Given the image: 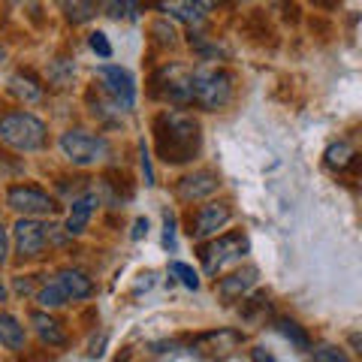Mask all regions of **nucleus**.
Returning a JSON list of instances; mask_svg holds the SVG:
<instances>
[{"mask_svg": "<svg viewBox=\"0 0 362 362\" xmlns=\"http://www.w3.org/2000/svg\"><path fill=\"white\" fill-rule=\"evenodd\" d=\"M37 302L42 305V308H61V305H66V296H64V290L58 287V281H52V284H45L40 293H37Z\"/></svg>", "mask_w": 362, "mask_h": 362, "instance_id": "23", "label": "nucleus"}, {"mask_svg": "<svg viewBox=\"0 0 362 362\" xmlns=\"http://www.w3.org/2000/svg\"><path fill=\"white\" fill-rule=\"evenodd\" d=\"M154 78H163V82H166L160 88H154L163 100H169V103H178V106L190 103V70H185V66H163V70L157 73Z\"/></svg>", "mask_w": 362, "mask_h": 362, "instance_id": "11", "label": "nucleus"}, {"mask_svg": "<svg viewBox=\"0 0 362 362\" xmlns=\"http://www.w3.org/2000/svg\"><path fill=\"white\" fill-rule=\"evenodd\" d=\"M154 145L166 166H178L194 160L202 148V127L199 121L185 109H163L154 118Z\"/></svg>", "mask_w": 362, "mask_h": 362, "instance_id": "1", "label": "nucleus"}, {"mask_svg": "<svg viewBox=\"0 0 362 362\" xmlns=\"http://www.w3.org/2000/svg\"><path fill=\"white\" fill-rule=\"evenodd\" d=\"M151 33L157 37V42H160V45H175V30H173V25H169L166 18L154 21V25H151Z\"/></svg>", "mask_w": 362, "mask_h": 362, "instance_id": "26", "label": "nucleus"}, {"mask_svg": "<svg viewBox=\"0 0 362 362\" xmlns=\"http://www.w3.org/2000/svg\"><path fill=\"white\" fill-rule=\"evenodd\" d=\"M169 275H175L187 290H199V275H197L194 266H187V263H169Z\"/></svg>", "mask_w": 362, "mask_h": 362, "instance_id": "24", "label": "nucleus"}, {"mask_svg": "<svg viewBox=\"0 0 362 362\" xmlns=\"http://www.w3.org/2000/svg\"><path fill=\"white\" fill-rule=\"evenodd\" d=\"M6 206L21 218H40V214L54 211V199L37 185H16L6 190Z\"/></svg>", "mask_w": 362, "mask_h": 362, "instance_id": "7", "label": "nucleus"}, {"mask_svg": "<svg viewBox=\"0 0 362 362\" xmlns=\"http://www.w3.org/2000/svg\"><path fill=\"white\" fill-rule=\"evenodd\" d=\"M13 4H25V0H13Z\"/></svg>", "mask_w": 362, "mask_h": 362, "instance_id": "37", "label": "nucleus"}, {"mask_svg": "<svg viewBox=\"0 0 362 362\" xmlns=\"http://www.w3.org/2000/svg\"><path fill=\"white\" fill-rule=\"evenodd\" d=\"M218 187H221L218 173H211V169H197V173H190L178 181L175 194L185 202H199V199H209L211 194H218Z\"/></svg>", "mask_w": 362, "mask_h": 362, "instance_id": "10", "label": "nucleus"}, {"mask_svg": "<svg viewBox=\"0 0 362 362\" xmlns=\"http://www.w3.org/2000/svg\"><path fill=\"white\" fill-rule=\"evenodd\" d=\"M106 13L112 16V18H121L124 16V0H109V9Z\"/></svg>", "mask_w": 362, "mask_h": 362, "instance_id": "32", "label": "nucleus"}, {"mask_svg": "<svg viewBox=\"0 0 362 362\" xmlns=\"http://www.w3.org/2000/svg\"><path fill=\"white\" fill-rule=\"evenodd\" d=\"M233 218V209L230 202H206L199 206L197 214L190 218V235L194 239H209V235H218V230H223L226 223Z\"/></svg>", "mask_w": 362, "mask_h": 362, "instance_id": "9", "label": "nucleus"}, {"mask_svg": "<svg viewBox=\"0 0 362 362\" xmlns=\"http://www.w3.org/2000/svg\"><path fill=\"white\" fill-rule=\"evenodd\" d=\"M45 139H49V130L30 112H6L0 118V142H6L9 148H16L21 154L45 148Z\"/></svg>", "mask_w": 362, "mask_h": 362, "instance_id": "2", "label": "nucleus"}, {"mask_svg": "<svg viewBox=\"0 0 362 362\" xmlns=\"http://www.w3.org/2000/svg\"><path fill=\"white\" fill-rule=\"evenodd\" d=\"M257 278H259L257 266H242V269H235V272H230V275H223V278L218 281V296L226 299V302L242 299L245 293L257 284Z\"/></svg>", "mask_w": 362, "mask_h": 362, "instance_id": "12", "label": "nucleus"}, {"mask_svg": "<svg viewBox=\"0 0 362 362\" xmlns=\"http://www.w3.org/2000/svg\"><path fill=\"white\" fill-rule=\"evenodd\" d=\"M251 356H254V362H278L266 347H254V350H251Z\"/></svg>", "mask_w": 362, "mask_h": 362, "instance_id": "30", "label": "nucleus"}, {"mask_svg": "<svg viewBox=\"0 0 362 362\" xmlns=\"http://www.w3.org/2000/svg\"><path fill=\"white\" fill-rule=\"evenodd\" d=\"M139 154H142V175H145V185H154V169H151V154H148V148H145V142L139 145Z\"/></svg>", "mask_w": 362, "mask_h": 362, "instance_id": "27", "label": "nucleus"}, {"mask_svg": "<svg viewBox=\"0 0 362 362\" xmlns=\"http://www.w3.org/2000/svg\"><path fill=\"white\" fill-rule=\"evenodd\" d=\"M275 326H278V332L284 335L296 350H311V338H308V332H305L296 320H287V317H281Z\"/></svg>", "mask_w": 362, "mask_h": 362, "instance_id": "20", "label": "nucleus"}, {"mask_svg": "<svg viewBox=\"0 0 362 362\" xmlns=\"http://www.w3.org/2000/svg\"><path fill=\"white\" fill-rule=\"evenodd\" d=\"M16 290L21 293V296H28V293L33 290V284H30V278H25V275H21V278H16Z\"/></svg>", "mask_w": 362, "mask_h": 362, "instance_id": "33", "label": "nucleus"}, {"mask_svg": "<svg viewBox=\"0 0 362 362\" xmlns=\"http://www.w3.org/2000/svg\"><path fill=\"white\" fill-rule=\"evenodd\" d=\"M354 148H350L347 142H335L326 148V166H332V169H344L350 160H354Z\"/></svg>", "mask_w": 362, "mask_h": 362, "instance_id": "21", "label": "nucleus"}, {"mask_svg": "<svg viewBox=\"0 0 362 362\" xmlns=\"http://www.w3.org/2000/svg\"><path fill=\"white\" fill-rule=\"evenodd\" d=\"M308 4L320 6V9H335V6H338V0H308Z\"/></svg>", "mask_w": 362, "mask_h": 362, "instance_id": "34", "label": "nucleus"}, {"mask_svg": "<svg viewBox=\"0 0 362 362\" xmlns=\"http://www.w3.org/2000/svg\"><path fill=\"white\" fill-rule=\"evenodd\" d=\"M154 6L166 18L185 21V25H199L206 18V6H199L197 0H154Z\"/></svg>", "mask_w": 362, "mask_h": 362, "instance_id": "13", "label": "nucleus"}, {"mask_svg": "<svg viewBox=\"0 0 362 362\" xmlns=\"http://www.w3.org/2000/svg\"><path fill=\"white\" fill-rule=\"evenodd\" d=\"M197 4H199V6H206V9H209V6H214V4H223V0H197Z\"/></svg>", "mask_w": 362, "mask_h": 362, "instance_id": "35", "label": "nucleus"}, {"mask_svg": "<svg viewBox=\"0 0 362 362\" xmlns=\"http://www.w3.org/2000/svg\"><path fill=\"white\" fill-rule=\"evenodd\" d=\"M163 226H166V235H163V245L166 247H175V218L173 214H163Z\"/></svg>", "mask_w": 362, "mask_h": 362, "instance_id": "28", "label": "nucleus"}, {"mask_svg": "<svg viewBox=\"0 0 362 362\" xmlns=\"http://www.w3.org/2000/svg\"><path fill=\"white\" fill-rule=\"evenodd\" d=\"M13 239L16 251L21 259H33L42 254L45 242H49V223H42L37 218H18L13 226Z\"/></svg>", "mask_w": 362, "mask_h": 362, "instance_id": "8", "label": "nucleus"}, {"mask_svg": "<svg viewBox=\"0 0 362 362\" xmlns=\"http://www.w3.org/2000/svg\"><path fill=\"white\" fill-rule=\"evenodd\" d=\"M97 82L106 90V97L112 100V106L121 112H130L136 106V82L133 76L115 64H103L97 66Z\"/></svg>", "mask_w": 362, "mask_h": 362, "instance_id": "5", "label": "nucleus"}, {"mask_svg": "<svg viewBox=\"0 0 362 362\" xmlns=\"http://www.w3.org/2000/svg\"><path fill=\"white\" fill-rule=\"evenodd\" d=\"M4 302H6V284L0 281V305H4Z\"/></svg>", "mask_w": 362, "mask_h": 362, "instance_id": "36", "label": "nucleus"}, {"mask_svg": "<svg viewBox=\"0 0 362 362\" xmlns=\"http://www.w3.org/2000/svg\"><path fill=\"white\" fill-rule=\"evenodd\" d=\"M145 233H148V221H145V218H139V221H136V223H133V239H136V242H139V239H142V235H145Z\"/></svg>", "mask_w": 362, "mask_h": 362, "instance_id": "31", "label": "nucleus"}, {"mask_svg": "<svg viewBox=\"0 0 362 362\" xmlns=\"http://www.w3.org/2000/svg\"><path fill=\"white\" fill-rule=\"evenodd\" d=\"M6 254H9V235H6L4 226H0V266L6 263Z\"/></svg>", "mask_w": 362, "mask_h": 362, "instance_id": "29", "label": "nucleus"}, {"mask_svg": "<svg viewBox=\"0 0 362 362\" xmlns=\"http://www.w3.org/2000/svg\"><path fill=\"white\" fill-rule=\"evenodd\" d=\"M9 90L25 100V103H37V100L42 97V85L28 73H16L13 78H9Z\"/></svg>", "mask_w": 362, "mask_h": 362, "instance_id": "19", "label": "nucleus"}, {"mask_svg": "<svg viewBox=\"0 0 362 362\" xmlns=\"http://www.w3.org/2000/svg\"><path fill=\"white\" fill-rule=\"evenodd\" d=\"M61 9L70 25H88L106 9V0H61Z\"/></svg>", "mask_w": 362, "mask_h": 362, "instance_id": "17", "label": "nucleus"}, {"mask_svg": "<svg viewBox=\"0 0 362 362\" xmlns=\"http://www.w3.org/2000/svg\"><path fill=\"white\" fill-rule=\"evenodd\" d=\"M233 100V76L221 66L190 73V103H197L206 112H218Z\"/></svg>", "mask_w": 362, "mask_h": 362, "instance_id": "3", "label": "nucleus"}, {"mask_svg": "<svg viewBox=\"0 0 362 362\" xmlns=\"http://www.w3.org/2000/svg\"><path fill=\"white\" fill-rule=\"evenodd\" d=\"M245 254H247V239L242 233H230V235H221L218 242L202 247V266H206L209 275H218L223 266L242 259Z\"/></svg>", "mask_w": 362, "mask_h": 362, "instance_id": "6", "label": "nucleus"}, {"mask_svg": "<svg viewBox=\"0 0 362 362\" xmlns=\"http://www.w3.org/2000/svg\"><path fill=\"white\" fill-rule=\"evenodd\" d=\"M97 206H100L97 194H85V197L73 199L70 214H66V235H82L88 230V221H90V214H94Z\"/></svg>", "mask_w": 362, "mask_h": 362, "instance_id": "15", "label": "nucleus"}, {"mask_svg": "<svg viewBox=\"0 0 362 362\" xmlns=\"http://www.w3.org/2000/svg\"><path fill=\"white\" fill-rule=\"evenodd\" d=\"M30 326H33V332L40 335L42 344H49V347H64L66 344V332L61 329V323L54 320V317H49L45 311H33Z\"/></svg>", "mask_w": 362, "mask_h": 362, "instance_id": "16", "label": "nucleus"}, {"mask_svg": "<svg viewBox=\"0 0 362 362\" xmlns=\"http://www.w3.org/2000/svg\"><path fill=\"white\" fill-rule=\"evenodd\" d=\"M124 359H127V356H124ZM124 359H118V362H124Z\"/></svg>", "mask_w": 362, "mask_h": 362, "instance_id": "38", "label": "nucleus"}, {"mask_svg": "<svg viewBox=\"0 0 362 362\" xmlns=\"http://www.w3.org/2000/svg\"><path fill=\"white\" fill-rule=\"evenodd\" d=\"M311 356H314V362H354L347 356V350L338 344H317V347H311Z\"/></svg>", "mask_w": 362, "mask_h": 362, "instance_id": "22", "label": "nucleus"}, {"mask_svg": "<svg viewBox=\"0 0 362 362\" xmlns=\"http://www.w3.org/2000/svg\"><path fill=\"white\" fill-rule=\"evenodd\" d=\"M25 341H28V332H25V326L18 323V317L0 311V344L18 354V350H25Z\"/></svg>", "mask_w": 362, "mask_h": 362, "instance_id": "18", "label": "nucleus"}, {"mask_svg": "<svg viewBox=\"0 0 362 362\" xmlns=\"http://www.w3.org/2000/svg\"><path fill=\"white\" fill-rule=\"evenodd\" d=\"M88 45H90V52L100 54L103 61L112 58V42L106 40V33H103V30H94V33H90V37H88Z\"/></svg>", "mask_w": 362, "mask_h": 362, "instance_id": "25", "label": "nucleus"}, {"mask_svg": "<svg viewBox=\"0 0 362 362\" xmlns=\"http://www.w3.org/2000/svg\"><path fill=\"white\" fill-rule=\"evenodd\" d=\"M61 151L76 166H97L109 157V139L88 130H66L61 133Z\"/></svg>", "mask_w": 362, "mask_h": 362, "instance_id": "4", "label": "nucleus"}, {"mask_svg": "<svg viewBox=\"0 0 362 362\" xmlns=\"http://www.w3.org/2000/svg\"><path fill=\"white\" fill-rule=\"evenodd\" d=\"M54 281H58V287L64 290L66 302H82V299H88L90 293H94L90 278L85 275V272H78V269H61Z\"/></svg>", "mask_w": 362, "mask_h": 362, "instance_id": "14", "label": "nucleus"}]
</instances>
